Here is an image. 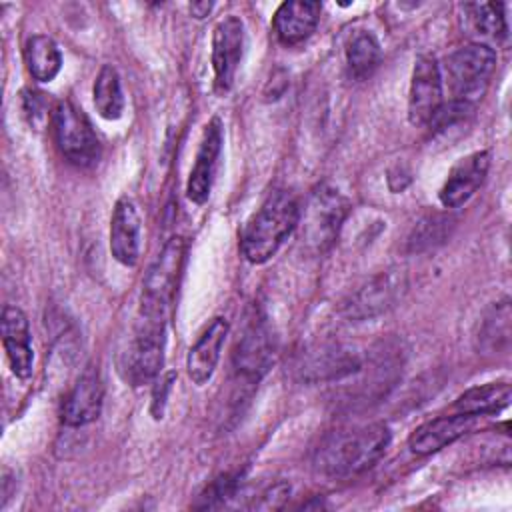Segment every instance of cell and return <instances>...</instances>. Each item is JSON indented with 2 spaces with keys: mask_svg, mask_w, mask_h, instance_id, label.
Masks as SVG:
<instances>
[{
  "mask_svg": "<svg viewBox=\"0 0 512 512\" xmlns=\"http://www.w3.org/2000/svg\"><path fill=\"white\" fill-rule=\"evenodd\" d=\"M240 488V478L234 474H224L216 480H212L204 492L200 494L198 502L194 504L196 508H222L228 504L238 494Z\"/></svg>",
  "mask_w": 512,
  "mask_h": 512,
  "instance_id": "83f0119b",
  "label": "cell"
},
{
  "mask_svg": "<svg viewBox=\"0 0 512 512\" xmlns=\"http://www.w3.org/2000/svg\"><path fill=\"white\" fill-rule=\"evenodd\" d=\"M380 64V44L374 34L360 30L346 44V66L354 80H366Z\"/></svg>",
  "mask_w": 512,
  "mask_h": 512,
  "instance_id": "d4e9b609",
  "label": "cell"
},
{
  "mask_svg": "<svg viewBox=\"0 0 512 512\" xmlns=\"http://www.w3.org/2000/svg\"><path fill=\"white\" fill-rule=\"evenodd\" d=\"M442 102V70L434 56L422 54L414 60L412 68L408 92V120L414 126H428Z\"/></svg>",
  "mask_w": 512,
  "mask_h": 512,
  "instance_id": "8fae6325",
  "label": "cell"
},
{
  "mask_svg": "<svg viewBox=\"0 0 512 512\" xmlns=\"http://www.w3.org/2000/svg\"><path fill=\"white\" fill-rule=\"evenodd\" d=\"M510 300L496 302L484 316L478 330V348L486 354L506 352L510 346Z\"/></svg>",
  "mask_w": 512,
  "mask_h": 512,
  "instance_id": "603a6c76",
  "label": "cell"
},
{
  "mask_svg": "<svg viewBox=\"0 0 512 512\" xmlns=\"http://www.w3.org/2000/svg\"><path fill=\"white\" fill-rule=\"evenodd\" d=\"M470 14V20L474 28L488 36L494 38L496 42H504L508 38V24L504 16V4L500 2H480V4H466L464 6Z\"/></svg>",
  "mask_w": 512,
  "mask_h": 512,
  "instance_id": "484cf974",
  "label": "cell"
},
{
  "mask_svg": "<svg viewBox=\"0 0 512 512\" xmlns=\"http://www.w3.org/2000/svg\"><path fill=\"white\" fill-rule=\"evenodd\" d=\"M94 108L104 120H118L124 112V94L116 68L104 64L92 86Z\"/></svg>",
  "mask_w": 512,
  "mask_h": 512,
  "instance_id": "cb8c5ba5",
  "label": "cell"
},
{
  "mask_svg": "<svg viewBox=\"0 0 512 512\" xmlns=\"http://www.w3.org/2000/svg\"><path fill=\"white\" fill-rule=\"evenodd\" d=\"M300 222V206L292 192L274 190L248 218L240 234V250L250 264L268 262Z\"/></svg>",
  "mask_w": 512,
  "mask_h": 512,
  "instance_id": "7a4b0ae2",
  "label": "cell"
},
{
  "mask_svg": "<svg viewBox=\"0 0 512 512\" xmlns=\"http://www.w3.org/2000/svg\"><path fill=\"white\" fill-rule=\"evenodd\" d=\"M220 150H222V124L218 118H212L204 128V134L196 152V160L186 182V196L194 204H204L210 196Z\"/></svg>",
  "mask_w": 512,
  "mask_h": 512,
  "instance_id": "5bb4252c",
  "label": "cell"
},
{
  "mask_svg": "<svg viewBox=\"0 0 512 512\" xmlns=\"http://www.w3.org/2000/svg\"><path fill=\"white\" fill-rule=\"evenodd\" d=\"M490 168V154L486 150L472 152L460 158L448 172L440 188V202L444 208H458L466 204L474 192L484 184Z\"/></svg>",
  "mask_w": 512,
  "mask_h": 512,
  "instance_id": "4fadbf2b",
  "label": "cell"
},
{
  "mask_svg": "<svg viewBox=\"0 0 512 512\" xmlns=\"http://www.w3.org/2000/svg\"><path fill=\"white\" fill-rule=\"evenodd\" d=\"M186 260V242L180 236H172L156 260L150 264L140 294V316L154 320H168V310L174 300L180 274Z\"/></svg>",
  "mask_w": 512,
  "mask_h": 512,
  "instance_id": "3957f363",
  "label": "cell"
},
{
  "mask_svg": "<svg viewBox=\"0 0 512 512\" xmlns=\"http://www.w3.org/2000/svg\"><path fill=\"white\" fill-rule=\"evenodd\" d=\"M510 398H512V388L508 382H488L460 394L454 402V408L460 414L484 416V414H494L506 408L510 404Z\"/></svg>",
  "mask_w": 512,
  "mask_h": 512,
  "instance_id": "44dd1931",
  "label": "cell"
},
{
  "mask_svg": "<svg viewBox=\"0 0 512 512\" xmlns=\"http://www.w3.org/2000/svg\"><path fill=\"white\" fill-rule=\"evenodd\" d=\"M24 62L28 74L38 82H50L58 76L62 68V54L58 44L44 34L28 38L24 46Z\"/></svg>",
  "mask_w": 512,
  "mask_h": 512,
  "instance_id": "7402d4cb",
  "label": "cell"
},
{
  "mask_svg": "<svg viewBox=\"0 0 512 512\" xmlns=\"http://www.w3.org/2000/svg\"><path fill=\"white\" fill-rule=\"evenodd\" d=\"M478 416L470 414H456V416H440L434 420H428L420 424L408 438V446L414 454L426 456L434 454L448 444L456 442L458 438L466 436L468 432L474 430Z\"/></svg>",
  "mask_w": 512,
  "mask_h": 512,
  "instance_id": "e0dca14e",
  "label": "cell"
},
{
  "mask_svg": "<svg viewBox=\"0 0 512 512\" xmlns=\"http://www.w3.org/2000/svg\"><path fill=\"white\" fill-rule=\"evenodd\" d=\"M104 402V384L98 370H86L74 388L68 392L62 404L60 418L66 426L78 428L94 422L102 412Z\"/></svg>",
  "mask_w": 512,
  "mask_h": 512,
  "instance_id": "2e32d148",
  "label": "cell"
},
{
  "mask_svg": "<svg viewBox=\"0 0 512 512\" xmlns=\"http://www.w3.org/2000/svg\"><path fill=\"white\" fill-rule=\"evenodd\" d=\"M228 330H230V326H228L226 318L218 316L206 326V330L198 336V340L190 348L188 358H186V370H188L190 380L196 386H202L212 378V374L218 366L220 352H222L224 340L228 336Z\"/></svg>",
  "mask_w": 512,
  "mask_h": 512,
  "instance_id": "d6986e66",
  "label": "cell"
},
{
  "mask_svg": "<svg viewBox=\"0 0 512 512\" xmlns=\"http://www.w3.org/2000/svg\"><path fill=\"white\" fill-rule=\"evenodd\" d=\"M350 212L348 198L330 184H320L308 196L302 218V244L312 254L328 252Z\"/></svg>",
  "mask_w": 512,
  "mask_h": 512,
  "instance_id": "277c9868",
  "label": "cell"
},
{
  "mask_svg": "<svg viewBox=\"0 0 512 512\" xmlns=\"http://www.w3.org/2000/svg\"><path fill=\"white\" fill-rule=\"evenodd\" d=\"M140 230L136 204L126 196L118 198L110 218V252L122 266H136L140 256Z\"/></svg>",
  "mask_w": 512,
  "mask_h": 512,
  "instance_id": "9a60e30c",
  "label": "cell"
},
{
  "mask_svg": "<svg viewBox=\"0 0 512 512\" xmlns=\"http://www.w3.org/2000/svg\"><path fill=\"white\" fill-rule=\"evenodd\" d=\"M244 52V24L238 16L222 18L212 32V70L218 92H228L234 84Z\"/></svg>",
  "mask_w": 512,
  "mask_h": 512,
  "instance_id": "7c38bea8",
  "label": "cell"
},
{
  "mask_svg": "<svg viewBox=\"0 0 512 512\" xmlns=\"http://www.w3.org/2000/svg\"><path fill=\"white\" fill-rule=\"evenodd\" d=\"M166 322L138 314L134 336L122 358V374L132 386L146 384L160 374L164 364Z\"/></svg>",
  "mask_w": 512,
  "mask_h": 512,
  "instance_id": "52a82bcc",
  "label": "cell"
},
{
  "mask_svg": "<svg viewBox=\"0 0 512 512\" xmlns=\"http://www.w3.org/2000/svg\"><path fill=\"white\" fill-rule=\"evenodd\" d=\"M390 428L384 422L336 430L328 434L314 452L318 472L332 478H350L372 468L390 444Z\"/></svg>",
  "mask_w": 512,
  "mask_h": 512,
  "instance_id": "6da1fadb",
  "label": "cell"
},
{
  "mask_svg": "<svg viewBox=\"0 0 512 512\" xmlns=\"http://www.w3.org/2000/svg\"><path fill=\"white\" fill-rule=\"evenodd\" d=\"M406 290V278L402 270H386L372 276L358 290H354L342 304V312L350 320L376 318L402 298Z\"/></svg>",
  "mask_w": 512,
  "mask_h": 512,
  "instance_id": "9c48e42d",
  "label": "cell"
},
{
  "mask_svg": "<svg viewBox=\"0 0 512 512\" xmlns=\"http://www.w3.org/2000/svg\"><path fill=\"white\" fill-rule=\"evenodd\" d=\"M448 224L450 220L446 216H440V214H430L426 216L412 232L410 240H408V246L412 252H420V250H426L438 242H442L448 234Z\"/></svg>",
  "mask_w": 512,
  "mask_h": 512,
  "instance_id": "4316f807",
  "label": "cell"
},
{
  "mask_svg": "<svg viewBox=\"0 0 512 512\" xmlns=\"http://www.w3.org/2000/svg\"><path fill=\"white\" fill-rule=\"evenodd\" d=\"M290 484L288 482H276L272 486H268L266 490H262L258 494V500H254L250 504V508H256V510H276V508H282L290 496Z\"/></svg>",
  "mask_w": 512,
  "mask_h": 512,
  "instance_id": "f546056e",
  "label": "cell"
},
{
  "mask_svg": "<svg viewBox=\"0 0 512 512\" xmlns=\"http://www.w3.org/2000/svg\"><path fill=\"white\" fill-rule=\"evenodd\" d=\"M274 356H276V340L270 330V324L260 310H252L234 346V354H232L234 368L242 378L250 382H258L272 366Z\"/></svg>",
  "mask_w": 512,
  "mask_h": 512,
  "instance_id": "ba28073f",
  "label": "cell"
},
{
  "mask_svg": "<svg viewBox=\"0 0 512 512\" xmlns=\"http://www.w3.org/2000/svg\"><path fill=\"white\" fill-rule=\"evenodd\" d=\"M54 142L66 162L78 168H90L100 158V140L82 108L62 100L52 110Z\"/></svg>",
  "mask_w": 512,
  "mask_h": 512,
  "instance_id": "8992f818",
  "label": "cell"
},
{
  "mask_svg": "<svg viewBox=\"0 0 512 512\" xmlns=\"http://www.w3.org/2000/svg\"><path fill=\"white\" fill-rule=\"evenodd\" d=\"M496 70V52L486 44H466L444 62L452 100L474 104L484 96Z\"/></svg>",
  "mask_w": 512,
  "mask_h": 512,
  "instance_id": "5b68a950",
  "label": "cell"
},
{
  "mask_svg": "<svg viewBox=\"0 0 512 512\" xmlns=\"http://www.w3.org/2000/svg\"><path fill=\"white\" fill-rule=\"evenodd\" d=\"M212 10V2H192L190 4V14L194 18H204Z\"/></svg>",
  "mask_w": 512,
  "mask_h": 512,
  "instance_id": "1f68e13d",
  "label": "cell"
},
{
  "mask_svg": "<svg viewBox=\"0 0 512 512\" xmlns=\"http://www.w3.org/2000/svg\"><path fill=\"white\" fill-rule=\"evenodd\" d=\"M2 344L12 372L22 380L30 378L34 366L30 326L26 314L18 306L8 304L2 310Z\"/></svg>",
  "mask_w": 512,
  "mask_h": 512,
  "instance_id": "ac0fdd59",
  "label": "cell"
},
{
  "mask_svg": "<svg viewBox=\"0 0 512 512\" xmlns=\"http://www.w3.org/2000/svg\"><path fill=\"white\" fill-rule=\"evenodd\" d=\"M362 370L360 356L338 342H324L308 348L296 362V372L304 382H332Z\"/></svg>",
  "mask_w": 512,
  "mask_h": 512,
  "instance_id": "30bf717a",
  "label": "cell"
},
{
  "mask_svg": "<svg viewBox=\"0 0 512 512\" xmlns=\"http://www.w3.org/2000/svg\"><path fill=\"white\" fill-rule=\"evenodd\" d=\"M320 12H322L320 2H304V0L282 2L272 18V28L276 32V38L284 46L302 44L316 30Z\"/></svg>",
  "mask_w": 512,
  "mask_h": 512,
  "instance_id": "ffe728a7",
  "label": "cell"
},
{
  "mask_svg": "<svg viewBox=\"0 0 512 512\" xmlns=\"http://www.w3.org/2000/svg\"><path fill=\"white\" fill-rule=\"evenodd\" d=\"M46 94L36 92V90H24L22 92V110L26 120L30 122V126L34 128H42V124L48 118V102L44 98Z\"/></svg>",
  "mask_w": 512,
  "mask_h": 512,
  "instance_id": "f1b7e54d",
  "label": "cell"
},
{
  "mask_svg": "<svg viewBox=\"0 0 512 512\" xmlns=\"http://www.w3.org/2000/svg\"><path fill=\"white\" fill-rule=\"evenodd\" d=\"M176 374L174 372H168L164 378H160V382L154 386V394H152V416L158 420L162 418L164 414V406H166V398H168V392L172 388V382H174Z\"/></svg>",
  "mask_w": 512,
  "mask_h": 512,
  "instance_id": "4dcf8cb0",
  "label": "cell"
}]
</instances>
